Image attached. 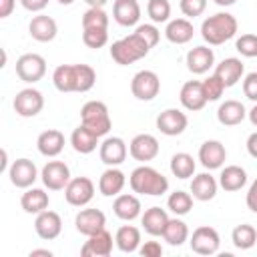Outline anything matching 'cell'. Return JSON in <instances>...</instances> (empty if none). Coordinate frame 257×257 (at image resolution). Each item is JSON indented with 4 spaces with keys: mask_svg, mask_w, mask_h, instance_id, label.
<instances>
[{
    "mask_svg": "<svg viewBox=\"0 0 257 257\" xmlns=\"http://www.w3.org/2000/svg\"><path fill=\"white\" fill-rule=\"evenodd\" d=\"M235 32H237V20L229 12H217L205 18L201 24V36L205 38V42L213 46L227 42L229 38L235 36Z\"/></svg>",
    "mask_w": 257,
    "mask_h": 257,
    "instance_id": "obj_1",
    "label": "cell"
},
{
    "mask_svg": "<svg viewBox=\"0 0 257 257\" xmlns=\"http://www.w3.org/2000/svg\"><path fill=\"white\" fill-rule=\"evenodd\" d=\"M131 189L135 193H141V195H153V197H157V195L167 193L169 181L157 169L143 165V167H137L131 173Z\"/></svg>",
    "mask_w": 257,
    "mask_h": 257,
    "instance_id": "obj_2",
    "label": "cell"
},
{
    "mask_svg": "<svg viewBox=\"0 0 257 257\" xmlns=\"http://www.w3.org/2000/svg\"><path fill=\"white\" fill-rule=\"evenodd\" d=\"M149 50H151V46L137 32H133V34H128V36L112 42L110 56H112V60L116 64L126 66V64H133L135 60H141L143 56H147Z\"/></svg>",
    "mask_w": 257,
    "mask_h": 257,
    "instance_id": "obj_3",
    "label": "cell"
},
{
    "mask_svg": "<svg viewBox=\"0 0 257 257\" xmlns=\"http://www.w3.org/2000/svg\"><path fill=\"white\" fill-rule=\"evenodd\" d=\"M80 120L96 137H104L110 131V126H112L108 108H106V104L102 100H88L80 108Z\"/></svg>",
    "mask_w": 257,
    "mask_h": 257,
    "instance_id": "obj_4",
    "label": "cell"
},
{
    "mask_svg": "<svg viewBox=\"0 0 257 257\" xmlns=\"http://www.w3.org/2000/svg\"><path fill=\"white\" fill-rule=\"evenodd\" d=\"M46 72V60L44 56L36 52H26L16 60V74L24 82H36Z\"/></svg>",
    "mask_w": 257,
    "mask_h": 257,
    "instance_id": "obj_5",
    "label": "cell"
},
{
    "mask_svg": "<svg viewBox=\"0 0 257 257\" xmlns=\"http://www.w3.org/2000/svg\"><path fill=\"white\" fill-rule=\"evenodd\" d=\"M131 90L139 100H153L161 90V80L153 70H139L131 80Z\"/></svg>",
    "mask_w": 257,
    "mask_h": 257,
    "instance_id": "obj_6",
    "label": "cell"
},
{
    "mask_svg": "<svg viewBox=\"0 0 257 257\" xmlns=\"http://www.w3.org/2000/svg\"><path fill=\"white\" fill-rule=\"evenodd\" d=\"M64 197L72 207H84L94 197V183L88 177H74L64 187Z\"/></svg>",
    "mask_w": 257,
    "mask_h": 257,
    "instance_id": "obj_7",
    "label": "cell"
},
{
    "mask_svg": "<svg viewBox=\"0 0 257 257\" xmlns=\"http://www.w3.org/2000/svg\"><path fill=\"white\" fill-rule=\"evenodd\" d=\"M219 245H221L219 233H217V229H213L209 225L197 227L191 235V249L197 255H213L219 251Z\"/></svg>",
    "mask_w": 257,
    "mask_h": 257,
    "instance_id": "obj_8",
    "label": "cell"
},
{
    "mask_svg": "<svg viewBox=\"0 0 257 257\" xmlns=\"http://www.w3.org/2000/svg\"><path fill=\"white\" fill-rule=\"evenodd\" d=\"M14 110L24 116V118H30V116H36L42 106H44V96L40 90L36 88H22L20 92H16L14 96Z\"/></svg>",
    "mask_w": 257,
    "mask_h": 257,
    "instance_id": "obj_9",
    "label": "cell"
},
{
    "mask_svg": "<svg viewBox=\"0 0 257 257\" xmlns=\"http://www.w3.org/2000/svg\"><path fill=\"white\" fill-rule=\"evenodd\" d=\"M189 124V118L185 112H181L179 108H167L157 116V128L167 135V137H177L181 135Z\"/></svg>",
    "mask_w": 257,
    "mask_h": 257,
    "instance_id": "obj_10",
    "label": "cell"
},
{
    "mask_svg": "<svg viewBox=\"0 0 257 257\" xmlns=\"http://www.w3.org/2000/svg\"><path fill=\"white\" fill-rule=\"evenodd\" d=\"M40 177L50 191H60L70 183V169L62 161H50L44 165Z\"/></svg>",
    "mask_w": 257,
    "mask_h": 257,
    "instance_id": "obj_11",
    "label": "cell"
},
{
    "mask_svg": "<svg viewBox=\"0 0 257 257\" xmlns=\"http://www.w3.org/2000/svg\"><path fill=\"white\" fill-rule=\"evenodd\" d=\"M74 225H76V231L78 233L90 237V235H94V233H98V231L104 229L106 217H104V213L100 209H82V211L76 213Z\"/></svg>",
    "mask_w": 257,
    "mask_h": 257,
    "instance_id": "obj_12",
    "label": "cell"
},
{
    "mask_svg": "<svg viewBox=\"0 0 257 257\" xmlns=\"http://www.w3.org/2000/svg\"><path fill=\"white\" fill-rule=\"evenodd\" d=\"M34 229L38 233L40 239H46V241H52L60 235L62 231V219L56 211H48L44 209L42 213H38L36 221H34Z\"/></svg>",
    "mask_w": 257,
    "mask_h": 257,
    "instance_id": "obj_13",
    "label": "cell"
},
{
    "mask_svg": "<svg viewBox=\"0 0 257 257\" xmlns=\"http://www.w3.org/2000/svg\"><path fill=\"white\" fill-rule=\"evenodd\" d=\"M8 173H10V183L14 187H20V189L30 187L38 177L36 165L30 159H16Z\"/></svg>",
    "mask_w": 257,
    "mask_h": 257,
    "instance_id": "obj_14",
    "label": "cell"
},
{
    "mask_svg": "<svg viewBox=\"0 0 257 257\" xmlns=\"http://www.w3.org/2000/svg\"><path fill=\"white\" fill-rule=\"evenodd\" d=\"M110 253H112V237L106 229L90 235L80 249L82 257H108Z\"/></svg>",
    "mask_w": 257,
    "mask_h": 257,
    "instance_id": "obj_15",
    "label": "cell"
},
{
    "mask_svg": "<svg viewBox=\"0 0 257 257\" xmlns=\"http://www.w3.org/2000/svg\"><path fill=\"white\" fill-rule=\"evenodd\" d=\"M181 104L187 110H201L207 104V94L201 80H187L181 88Z\"/></svg>",
    "mask_w": 257,
    "mask_h": 257,
    "instance_id": "obj_16",
    "label": "cell"
},
{
    "mask_svg": "<svg viewBox=\"0 0 257 257\" xmlns=\"http://www.w3.org/2000/svg\"><path fill=\"white\" fill-rule=\"evenodd\" d=\"M131 157L137 161H153L159 155V141L153 135L141 133L131 141Z\"/></svg>",
    "mask_w": 257,
    "mask_h": 257,
    "instance_id": "obj_17",
    "label": "cell"
},
{
    "mask_svg": "<svg viewBox=\"0 0 257 257\" xmlns=\"http://www.w3.org/2000/svg\"><path fill=\"white\" fill-rule=\"evenodd\" d=\"M28 32L34 40L38 42H50L54 40L56 32H58V26H56V20L52 16H46V14H38L30 20L28 24Z\"/></svg>",
    "mask_w": 257,
    "mask_h": 257,
    "instance_id": "obj_18",
    "label": "cell"
},
{
    "mask_svg": "<svg viewBox=\"0 0 257 257\" xmlns=\"http://www.w3.org/2000/svg\"><path fill=\"white\" fill-rule=\"evenodd\" d=\"M126 159V145L120 137H108L100 145V161L108 167H116Z\"/></svg>",
    "mask_w": 257,
    "mask_h": 257,
    "instance_id": "obj_19",
    "label": "cell"
},
{
    "mask_svg": "<svg viewBox=\"0 0 257 257\" xmlns=\"http://www.w3.org/2000/svg\"><path fill=\"white\" fill-rule=\"evenodd\" d=\"M227 159V151L219 141H205L199 149V161L205 169H219Z\"/></svg>",
    "mask_w": 257,
    "mask_h": 257,
    "instance_id": "obj_20",
    "label": "cell"
},
{
    "mask_svg": "<svg viewBox=\"0 0 257 257\" xmlns=\"http://www.w3.org/2000/svg\"><path fill=\"white\" fill-rule=\"evenodd\" d=\"M215 62V54L209 46H195L187 52V68L193 74H203L207 72Z\"/></svg>",
    "mask_w": 257,
    "mask_h": 257,
    "instance_id": "obj_21",
    "label": "cell"
},
{
    "mask_svg": "<svg viewBox=\"0 0 257 257\" xmlns=\"http://www.w3.org/2000/svg\"><path fill=\"white\" fill-rule=\"evenodd\" d=\"M112 16L120 26H133L141 18V6L137 0H114Z\"/></svg>",
    "mask_w": 257,
    "mask_h": 257,
    "instance_id": "obj_22",
    "label": "cell"
},
{
    "mask_svg": "<svg viewBox=\"0 0 257 257\" xmlns=\"http://www.w3.org/2000/svg\"><path fill=\"white\" fill-rule=\"evenodd\" d=\"M36 145L44 157H56L64 149V135L58 128H48V131L38 135Z\"/></svg>",
    "mask_w": 257,
    "mask_h": 257,
    "instance_id": "obj_23",
    "label": "cell"
},
{
    "mask_svg": "<svg viewBox=\"0 0 257 257\" xmlns=\"http://www.w3.org/2000/svg\"><path fill=\"white\" fill-rule=\"evenodd\" d=\"M243 62L239 60V58H225V60H221L219 64H217V68H215V74L223 80V84H225V88L227 86H233V84H237L239 80H241V76H243Z\"/></svg>",
    "mask_w": 257,
    "mask_h": 257,
    "instance_id": "obj_24",
    "label": "cell"
},
{
    "mask_svg": "<svg viewBox=\"0 0 257 257\" xmlns=\"http://www.w3.org/2000/svg\"><path fill=\"white\" fill-rule=\"evenodd\" d=\"M193 32H195L193 30V24L187 18H175L165 28V36L173 44H185V42H189L193 38Z\"/></svg>",
    "mask_w": 257,
    "mask_h": 257,
    "instance_id": "obj_25",
    "label": "cell"
},
{
    "mask_svg": "<svg viewBox=\"0 0 257 257\" xmlns=\"http://www.w3.org/2000/svg\"><path fill=\"white\" fill-rule=\"evenodd\" d=\"M70 145H72V149H74L76 153L88 155V153H92V151L96 149L98 137H96L92 131H88L84 124H80V126H76V128L72 131V135H70Z\"/></svg>",
    "mask_w": 257,
    "mask_h": 257,
    "instance_id": "obj_26",
    "label": "cell"
},
{
    "mask_svg": "<svg viewBox=\"0 0 257 257\" xmlns=\"http://www.w3.org/2000/svg\"><path fill=\"white\" fill-rule=\"evenodd\" d=\"M191 193L197 201H211L217 195V181L209 173H201L191 181Z\"/></svg>",
    "mask_w": 257,
    "mask_h": 257,
    "instance_id": "obj_27",
    "label": "cell"
},
{
    "mask_svg": "<svg viewBox=\"0 0 257 257\" xmlns=\"http://www.w3.org/2000/svg\"><path fill=\"white\" fill-rule=\"evenodd\" d=\"M245 183H247V173H245V169L239 167V165H229V167H225V169L221 171V175H219V185H221L225 191H229V193L239 191L241 187H245Z\"/></svg>",
    "mask_w": 257,
    "mask_h": 257,
    "instance_id": "obj_28",
    "label": "cell"
},
{
    "mask_svg": "<svg viewBox=\"0 0 257 257\" xmlns=\"http://www.w3.org/2000/svg\"><path fill=\"white\" fill-rule=\"evenodd\" d=\"M114 215L122 221H133L141 215V201L135 195H118L114 199Z\"/></svg>",
    "mask_w": 257,
    "mask_h": 257,
    "instance_id": "obj_29",
    "label": "cell"
},
{
    "mask_svg": "<svg viewBox=\"0 0 257 257\" xmlns=\"http://www.w3.org/2000/svg\"><path fill=\"white\" fill-rule=\"evenodd\" d=\"M124 187V173L110 167L106 169L102 175H100V181H98V189L104 197H112V195H118Z\"/></svg>",
    "mask_w": 257,
    "mask_h": 257,
    "instance_id": "obj_30",
    "label": "cell"
},
{
    "mask_svg": "<svg viewBox=\"0 0 257 257\" xmlns=\"http://www.w3.org/2000/svg\"><path fill=\"white\" fill-rule=\"evenodd\" d=\"M141 221H143V227L149 235H163V231L169 223V215L161 207H151V209L145 211Z\"/></svg>",
    "mask_w": 257,
    "mask_h": 257,
    "instance_id": "obj_31",
    "label": "cell"
},
{
    "mask_svg": "<svg viewBox=\"0 0 257 257\" xmlns=\"http://www.w3.org/2000/svg\"><path fill=\"white\" fill-rule=\"evenodd\" d=\"M245 106L239 102V100H225L221 102L219 110H217V118L221 124L225 126H233V124H239L243 118H245Z\"/></svg>",
    "mask_w": 257,
    "mask_h": 257,
    "instance_id": "obj_32",
    "label": "cell"
},
{
    "mask_svg": "<svg viewBox=\"0 0 257 257\" xmlns=\"http://www.w3.org/2000/svg\"><path fill=\"white\" fill-rule=\"evenodd\" d=\"M114 243L122 253H135L141 243V231L133 225H122L114 235Z\"/></svg>",
    "mask_w": 257,
    "mask_h": 257,
    "instance_id": "obj_33",
    "label": "cell"
},
{
    "mask_svg": "<svg viewBox=\"0 0 257 257\" xmlns=\"http://www.w3.org/2000/svg\"><path fill=\"white\" fill-rule=\"evenodd\" d=\"M20 205L26 213H36L38 215L48 207V193H44L42 189H28L26 193H22Z\"/></svg>",
    "mask_w": 257,
    "mask_h": 257,
    "instance_id": "obj_34",
    "label": "cell"
},
{
    "mask_svg": "<svg viewBox=\"0 0 257 257\" xmlns=\"http://www.w3.org/2000/svg\"><path fill=\"white\" fill-rule=\"evenodd\" d=\"M231 239H233V245H235L237 249H243V251H245V249H251V247L257 243V231H255L253 225L241 223V225H237V227L233 229Z\"/></svg>",
    "mask_w": 257,
    "mask_h": 257,
    "instance_id": "obj_35",
    "label": "cell"
},
{
    "mask_svg": "<svg viewBox=\"0 0 257 257\" xmlns=\"http://www.w3.org/2000/svg\"><path fill=\"white\" fill-rule=\"evenodd\" d=\"M52 82L60 92H74V64H60L52 72Z\"/></svg>",
    "mask_w": 257,
    "mask_h": 257,
    "instance_id": "obj_36",
    "label": "cell"
},
{
    "mask_svg": "<svg viewBox=\"0 0 257 257\" xmlns=\"http://www.w3.org/2000/svg\"><path fill=\"white\" fill-rule=\"evenodd\" d=\"M96 72L90 64H74V92H86L94 86Z\"/></svg>",
    "mask_w": 257,
    "mask_h": 257,
    "instance_id": "obj_37",
    "label": "cell"
},
{
    "mask_svg": "<svg viewBox=\"0 0 257 257\" xmlns=\"http://www.w3.org/2000/svg\"><path fill=\"white\" fill-rule=\"evenodd\" d=\"M171 173L177 179H189L195 173V159L189 153H175L171 159Z\"/></svg>",
    "mask_w": 257,
    "mask_h": 257,
    "instance_id": "obj_38",
    "label": "cell"
},
{
    "mask_svg": "<svg viewBox=\"0 0 257 257\" xmlns=\"http://www.w3.org/2000/svg\"><path fill=\"white\" fill-rule=\"evenodd\" d=\"M189 237V229H187V223L181 221V219H169L165 231H163V239L169 243V245H183Z\"/></svg>",
    "mask_w": 257,
    "mask_h": 257,
    "instance_id": "obj_39",
    "label": "cell"
},
{
    "mask_svg": "<svg viewBox=\"0 0 257 257\" xmlns=\"http://www.w3.org/2000/svg\"><path fill=\"white\" fill-rule=\"evenodd\" d=\"M167 205L175 215H187L193 209V197L185 191H175V193L169 195Z\"/></svg>",
    "mask_w": 257,
    "mask_h": 257,
    "instance_id": "obj_40",
    "label": "cell"
},
{
    "mask_svg": "<svg viewBox=\"0 0 257 257\" xmlns=\"http://www.w3.org/2000/svg\"><path fill=\"white\" fill-rule=\"evenodd\" d=\"M82 28H108V16L102 8H88L82 14Z\"/></svg>",
    "mask_w": 257,
    "mask_h": 257,
    "instance_id": "obj_41",
    "label": "cell"
},
{
    "mask_svg": "<svg viewBox=\"0 0 257 257\" xmlns=\"http://www.w3.org/2000/svg\"><path fill=\"white\" fill-rule=\"evenodd\" d=\"M82 42L88 48H102L108 42L106 28H82Z\"/></svg>",
    "mask_w": 257,
    "mask_h": 257,
    "instance_id": "obj_42",
    "label": "cell"
},
{
    "mask_svg": "<svg viewBox=\"0 0 257 257\" xmlns=\"http://www.w3.org/2000/svg\"><path fill=\"white\" fill-rule=\"evenodd\" d=\"M147 12L153 22H167L171 16V4L169 0H149Z\"/></svg>",
    "mask_w": 257,
    "mask_h": 257,
    "instance_id": "obj_43",
    "label": "cell"
},
{
    "mask_svg": "<svg viewBox=\"0 0 257 257\" xmlns=\"http://www.w3.org/2000/svg\"><path fill=\"white\" fill-rule=\"evenodd\" d=\"M235 48H237L243 56L255 58V56H257V34H251V32L241 34V36L237 38V42H235Z\"/></svg>",
    "mask_w": 257,
    "mask_h": 257,
    "instance_id": "obj_44",
    "label": "cell"
},
{
    "mask_svg": "<svg viewBox=\"0 0 257 257\" xmlns=\"http://www.w3.org/2000/svg\"><path fill=\"white\" fill-rule=\"evenodd\" d=\"M203 88H205V94H207V100H217L223 90H225V84L223 80L217 76V74H211L209 78L203 80Z\"/></svg>",
    "mask_w": 257,
    "mask_h": 257,
    "instance_id": "obj_45",
    "label": "cell"
},
{
    "mask_svg": "<svg viewBox=\"0 0 257 257\" xmlns=\"http://www.w3.org/2000/svg\"><path fill=\"white\" fill-rule=\"evenodd\" d=\"M151 48L153 46H157V42H159V38H161V32L157 30V26H153V24H141L137 30H135Z\"/></svg>",
    "mask_w": 257,
    "mask_h": 257,
    "instance_id": "obj_46",
    "label": "cell"
},
{
    "mask_svg": "<svg viewBox=\"0 0 257 257\" xmlns=\"http://www.w3.org/2000/svg\"><path fill=\"white\" fill-rule=\"evenodd\" d=\"M205 8H207V0H181V12L185 16L195 18V16L203 14Z\"/></svg>",
    "mask_w": 257,
    "mask_h": 257,
    "instance_id": "obj_47",
    "label": "cell"
},
{
    "mask_svg": "<svg viewBox=\"0 0 257 257\" xmlns=\"http://www.w3.org/2000/svg\"><path fill=\"white\" fill-rule=\"evenodd\" d=\"M243 92L249 100L257 102V72H249L243 80Z\"/></svg>",
    "mask_w": 257,
    "mask_h": 257,
    "instance_id": "obj_48",
    "label": "cell"
},
{
    "mask_svg": "<svg viewBox=\"0 0 257 257\" xmlns=\"http://www.w3.org/2000/svg\"><path fill=\"white\" fill-rule=\"evenodd\" d=\"M139 253H141L143 257H161V255H163V247H161V243H157V241H147V243L139 249Z\"/></svg>",
    "mask_w": 257,
    "mask_h": 257,
    "instance_id": "obj_49",
    "label": "cell"
},
{
    "mask_svg": "<svg viewBox=\"0 0 257 257\" xmlns=\"http://www.w3.org/2000/svg\"><path fill=\"white\" fill-rule=\"evenodd\" d=\"M247 207L253 211V213H257V179L251 183V187H249V191H247Z\"/></svg>",
    "mask_w": 257,
    "mask_h": 257,
    "instance_id": "obj_50",
    "label": "cell"
},
{
    "mask_svg": "<svg viewBox=\"0 0 257 257\" xmlns=\"http://www.w3.org/2000/svg\"><path fill=\"white\" fill-rule=\"evenodd\" d=\"M20 2H22V6H24L26 10H30V12H38V10L46 8V4H48V0H20Z\"/></svg>",
    "mask_w": 257,
    "mask_h": 257,
    "instance_id": "obj_51",
    "label": "cell"
},
{
    "mask_svg": "<svg viewBox=\"0 0 257 257\" xmlns=\"http://www.w3.org/2000/svg\"><path fill=\"white\" fill-rule=\"evenodd\" d=\"M14 10V0H0V18H8Z\"/></svg>",
    "mask_w": 257,
    "mask_h": 257,
    "instance_id": "obj_52",
    "label": "cell"
},
{
    "mask_svg": "<svg viewBox=\"0 0 257 257\" xmlns=\"http://www.w3.org/2000/svg\"><path fill=\"white\" fill-rule=\"evenodd\" d=\"M247 151L253 159H257V133H251L247 139Z\"/></svg>",
    "mask_w": 257,
    "mask_h": 257,
    "instance_id": "obj_53",
    "label": "cell"
},
{
    "mask_svg": "<svg viewBox=\"0 0 257 257\" xmlns=\"http://www.w3.org/2000/svg\"><path fill=\"white\" fill-rule=\"evenodd\" d=\"M30 257H52V251L50 249H34V251H30Z\"/></svg>",
    "mask_w": 257,
    "mask_h": 257,
    "instance_id": "obj_54",
    "label": "cell"
},
{
    "mask_svg": "<svg viewBox=\"0 0 257 257\" xmlns=\"http://www.w3.org/2000/svg\"><path fill=\"white\" fill-rule=\"evenodd\" d=\"M6 165H8V153H6V149H2L0 151V173L6 171Z\"/></svg>",
    "mask_w": 257,
    "mask_h": 257,
    "instance_id": "obj_55",
    "label": "cell"
},
{
    "mask_svg": "<svg viewBox=\"0 0 257 257\" xmlns=\"http://www.w3.org/2000/svg\"><path fill=\"white\" fill-rule=\"evenodd\" d=\"M84 2H86L90 8H102V6H104L108 0H84Z\"/></svg>",
    "mask_w": 257,
    "mask_h": 257,
    "instance_id": "obj_56",
    "label": "cell"
},
{
    "mask_svg": "<svg viewBox=\"0 0 257 257\" xmlns=\"http://www.w3.org/2000/svg\"><path fill=\"white\" fill-rule=\"evenodd\" d=\"M249 120H251V124H253V126H257V104L249 110Z\"/></svg>",
    "mask_w": 257,
    "mask_h": 257,
    "instance_id": "obj_57",
    "label": "cell"
},
{
    "mask_svg": "<svg viewBox=\"0 0 257 257\" xmlns=\"http://www.w3.org/2000/svg\"><path fill=\"white\" fill-rule=\"evenodd\" d=\"M237 0H215V4H219V6H231V4H235Z\"/></svg>",
    "mask_w": 257,
    "mask_h": 257,
    "instance_id": "obj_58",
    "label": "cell"
},
{
    "mask_svg": "<svg viewBox=\"0 0 257 257\" xmlns=\"http://www.w3.org/2000/svg\"><path fill=\"white\" fill-rule=\"evenodd\" d=\"M4 64H6V50L0 48V66H4Z\"/></svg>",
    "mask_w": 257,
    "mask_h": 257,
    "instance_id": "obj_59",
    "label": "cell"
},
{
    "mask_svg": "<svg viewBox=\"0 0 257 257\" xmlns=\"http://www.w3.org/2000/svg\"><path fill=\"white\" fill-rule=\"evenodd\" d=\"M58 2H60V4H64V6H68V4H72L74 0H58Z\"/></svg>",
    "mask_w": 257,
    "mask_h": 257,
    "instance_id": "obj_60",
    "label": "cell"
}]
</instances>
